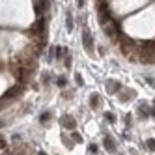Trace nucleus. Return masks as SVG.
Returning a JSON list of instances; mask_svg holds the SVG:
<instances>
[{
	"mask_svg": "<svg viewBox=\"0 0 155 155\" xmlns=\"http://www.w3.org/2000/svg\"><path fill=\"white\" fill-rule=\"evenodd\" d=\"M88 150H90L92 153H97V146H95V144H92V146H90V148H88Z\"/></svg>",
	"mask_w": 155,
	"mask_h": 155,
	"instance_id": "obj_15",
	"label": "nucleus"
},
{
	"mask_svg": "<svg viewBox=\"0 0 155 155\" xmlns=\"http://www.w3.org/2000/svg\"><path fill=\"white\" fill-rule=\"evenodd\" d=\"M138 58H140V62H144V64L155 62V45H153V43H144L142 49L138 51Z\"/></svg>",
	"mask_w": 155,
	"mask_h": 155,
	"instance_id": "obj_1",
	"label": "nucleus"
},
{
	"mask_svg": "<svg viewBox=\"0 0 155 155\" xmlns=\"http://www.w3.org/2000/svg\"><path fill=\"white\" fill-rule=\"evenodd\" d=\"M38 155H49V153H45V151H39V153H38Z\"/></svg>",
	"mask_w": 155,
	"mask_h": 155,
	"instance_id": "obj_18",
	"label": "nucleus"
},
{
	"mask_svg": "<svg viewBox=\"0 0 155 155\" xmlns=\"http://www.w3.org/2000/svg\"><path fill=\"white\" fill-rule=\"evenodd\" d=\"M103 146H105V150L110 151V153H114V151H116V142H114V138L110 137V135H107V137L103 138Z\"/></svg>",
	"mask_w": 155,
	"mask_h": 155,
	"instance_id": "obj_4",
	"label": "nucleus"
},
{
	"mask_svg": "<svg viewBox=\"0 0 155 155\" xmlns=\"http://www.w3.org/2000/svg\"><path fill=\"white\" fill-rule=\"evenodd\" d=\"M146 146H148L150 150H155V140H148V144H146Z\"/></svg>",
	"mask_w": 155,
	"mask_h": 155,
	"instance_id": "obj_13",
	"label": "nucleus"
},
{
	"mask_svg": "<svg viewBox=\"0 0 155 155\" xmlns=\"http://www.w3.org/2000/svg\"><path fill=\"white\" fill-rule=\"evenodd\" d=\"M90 107H92V108H97V107H99V95H97V94H94V95L90 97Z\"/></svg>",
	"mask_w": 155,
	"mask_h": 155,
	"instance_id": "obj_8",
	"label": "nucleus"
},
{
	"mask_svg": "<svg viewBox=\"0 0 155 155\" xmlns=\"http://www.w3.org/2000/svg\"><path fill=\"white\" fill-rule=\"evenodd\" d=\"M82 45H84V49H86L88 54L94 51V38H92V32L88 30V28L82 30Z\"/></svg>",
	"mask_w": 155,
	"mask_h": 155,
	"instance_id": "obj_2",
	"label": "nucleus"
},
{
	"mask_svg": "<svg viewBox=\"0 0 155 155\" xmlns=\"http://www.w3.org/2000/svg\"><path fill=\"white\" fill-rule=\"evenodd\" d=\"M138 116H140V118H148V116H151V114H150V107H148V103H140V105H138Z\"/></svg>",
	"mask_w": 155,
	"mask_h": 155,
	"instance_id": "obj_6",
	"label": "nucleus"
},
{
	"mask_svg": "<svg viewBox=\"0 0 155 155\" xmlns=\"http://www.w3.org/2000/svg\"><path fill=\"white\" fill-rule=\"evenodd\" d=\"M71 140H73V142H77V144H79V142H82L81 133H75V131H73V133H71Z\"/></svg>",
	"mask_w": 155,
	"mask_h": 155,
	"instance_id": "obj_11",
	"label": "nucleus"
},
{
	"mask_svg": "<svg viewBox=\"0 0 155 155\" xmlns=\"http://www.w3.org/2000/svg\"><path fill=\"white\" fill-rule=\"evenodd\" d=\"M60 125H62L64 129H75V127H77V121H75V118H73V116L64 114V116L60 118Z\"/></svg>",
	"mask_w": 155,
	"mask_h": 155,
	"instance_id": "obj_3",
	"label": "nucleus"
},
{
	"mask_svg": "<svg viewBox=\"0 0 155 155\" xmlns=\"http://www.w3.org/2000/svg\"><path fill=\"white\" fill-rule=\"evenodd\" d=\"M65 84H68V79H65L64 75H60L58 79H56V86H58V88H64Z\"/></svg>",
	"mask_w": 155,
	"mask_h": 155,
	"instance_id": "obj_9",
	"label": "nucleus"
},
{
	"mask_svg": "<svg viewBox=\"0 0 155 155\" xmlns=\"http://www.w3.org/2000/svg\"><path fill=\"white\" fill-rule=\"evenodd\" d=\"M105 116H107V120H108V121H116V116H114V114H108V112H107Z\"/></svg>",
	"mask_w": 155,
	"mask_h": 155,
	"instance_id": "obj_14",
	"label": "nucleus"
},
{
	"mask_svg": "<svg viewBox=\"0 0 155 155\" xmlns=\"http://www.w3.org/2000/svg\"><path fill=\"white\" fill-rule=\"evenodd\" d=\"M79 8H84V0H79Z\"/></svg>",
	"mask_w": 155,
	"mask_h": 155,
	"instance_id": "obj_17",
	"label": "nucleus"
},
{
	"mask_svg": "<svg viewBox=\"0 0 155 155\" xmlns=\"http://www.w3.org/2000/svg\"><path fill=\"white\" fill-rule=\"evenodd\" d=\"M107 90H108L110 94H116V92L120 94L121 84H120V82H116V81H108V82H107Z\"/></svg>",
	"mask_w": 155,
	"mask_h": 155,
	"instance_id": "obj_5",
	"label": "nucleus"
},
{
	"mask_svg": "<svg viewBox=\"0 0 155 155\" xmlns=\"http://www.w3.org/2000/svg\"><path fill=\"white\" fill-rule=\"evenodd\" d=\"M150 114H151V116H155V105H153V107L150 108Z\"/></svg>",
	"mask_w": 155,
	"mask_h": 155,
	"instance_id": "obj_16",
	"label": "nucleus"
},
{
	"mask_svg": "<svg viewBox=\"0 0 155 155\" xmlns=\"http://www.w3.org/2000/svg\"><path fill=\"white\" fill-rule=\"evenodd\" d=\"M51 118H52V114H51V112H43V114L39 116V121H41V124H47Z\"/></svg>",
	"mask_w": 155,
	"mask_h": 155,
	"instance_id": "obj_10",
	"label": "nucleus"
},
{
	"mask_svg": "<svg viewBox=\"0 0 155 155\" xmlns=\"http://www.w3.org/2000/svg\"><path fill=\"white\" fill-rule=\"evenodd\" d=\"M65 28H68V32H73V15L68 13V17H65Z\"/></svg>",
	"mask_w": 155,
	"mask_h": 155,
	"instance_id": "obj_7",
	"label": "nucleus"
},
{
	"mask_svg": "<svg viewBox=\"0 0 155 155\" xmlns=\"http://www.w3.org/2000/svg\"><path fill=\"white\" fill-rule=\"evenodd\" d=\"M75 79H77V84H79V86H82V84H84V81H82V77H81L79 73L75 75Z\"/></svg>",
	"mask_w": 155,
	"mask_h": 155,
	"instance_id": "obj_12",
	"label": "nucleus"
}]
</instances>
